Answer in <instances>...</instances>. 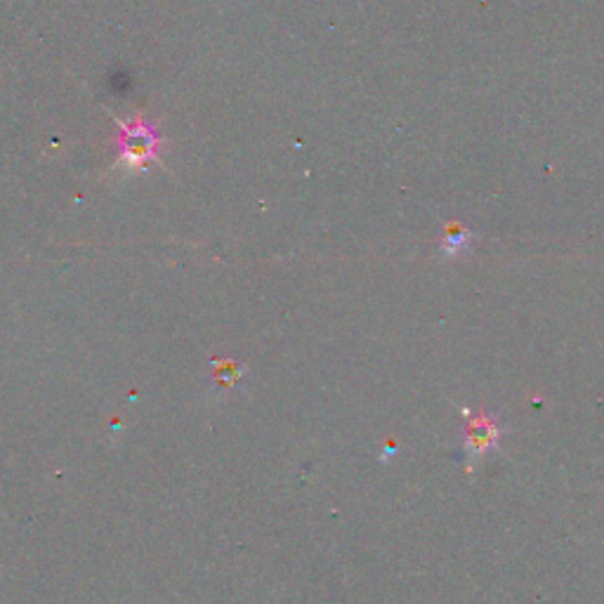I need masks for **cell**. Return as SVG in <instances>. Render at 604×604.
I'll list each match as a JSON object with an SVG mask.
<instances>
[{"mask_svg": "<svg viewBox=\"0 0 604 604\" xmlns=\"http://www.w3.org/2000/svg\"><path fill=\"white\" fill-rule=\"evenodd\" d=\"M466 416V458L470 460V466H474L477 460L484 458L489 451L499 449V439H501V427L494 416H489L486 411H468L463 409Z\"/></svg>", "mask_w": 604, "mask_h": 604, "instance_id": "6da1fadb", "label": "cell"}, {"mask_svg": "<svg viewBox=\"0 0 604 604\" xmlns=\"http://www.w3.org/2000/svg\"><path fill=\"white\" fill-rule=\"evenodd\" d=\"M470 232L466 227H449L441 236V253L447 258H458L460 253H466L470 246Z\"/></svg>", "mask_w": 604, "mask_h": 604, "instance_id": "7a4b0ae2", "label": "cell"}]
</instances>
